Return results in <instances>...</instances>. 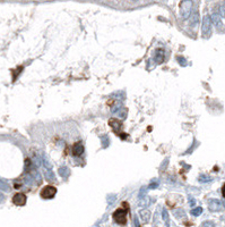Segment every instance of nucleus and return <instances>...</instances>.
<instances>
[{
  "mask_svg": "<svg viewBox=\"0 0 225 227\" xmlns=\"http://www.w3.org/2000/svg\"><path fill=\"white\" fill-rule=\"evenodd\" d=\"M222 206H223V207L225 208V201H223V202H222Z\"/></svg>",
  "mask_w": 225,
  "mask_h": 227,
  "instance_id": "31",
  "label": "nucleus"
},
{
  "mask_svg": "<svg viewBox=\"0 0 225 227\" xmlns=\"http://www.w3.org/2000/svg\"><path fill=\"white\" fill-rule=\"evenodd\" d=\"M109 125L113 128V131L117 133V134H119V131H120V129H121V127H122L121 122H119V120H118V119H116V118L110 119V120H109Z\"/></svg>",
  "mask_w": 225,
  "mask_h": 227,
  "instance_id": "8",
  "label": "nucleus"
},
{
  "mask_svg": "<svg viewBox=\"0 0 225 227\" xmlns=\"http://www.w3.org/2000/svg\"><path fill=\"white\" fill-rule=\"evenodd\" d=\"M58 171H59V174H60V176L62 177V178H67L68 176H69V168L68 167H66V166H61V167H59V169H58Z\"/></svg>",
  "mask_w": 225,
  "mask_h": 227,
  "instance_id": "14",
  "label": "nucleus"
},
{
  "mask_svg": "<svg viewBox=\"0 0 225 227\" xmlns=\"http://www.w3.org/2000/svg\"><path fill=\"white\" fill-rule=\"evenodd\" d=\"M162 218H163V220L164 222H169V213H168V210L166 209H163L162 210Z\"/></svg>",
  "mask_w": 225,
  "mask_h": 227,
  "instance_id": "21",
  "label": "nucleus"
},
{
  "mask_svg": "<svg viewBox=\"0 0 225 227\" xmlns=\"http://www.w3.org/2000/svg\"><path fill=\"white\" fill-rule=\"evenodd\" d=\"M43 173H44L45 178H47L49 182H51V181H52V182H54V181H56V176H54V174H53V171H52V170H48V169H45V168H44V171H43Z\"/></svg>",
  "mask_w": 225,
  "mask_h": 227,
  "instance_id": "15",
  "label": "nucleus"
},
{
  "mask_svg": "<svg viewBox=\"0 0 225 227\" xmlns=\"http://www.w3.org/2000/svg\"><path fill=\"white\" fill-rule=\"evenodd\" d=\"M139 217L143 222H148L150 219V211L148 209H141L139 211Z\"/></svg>",
  "mask_w": 225,
  "mask_h": 227,
  "instance_id": "9",
  "label": "nucleus"
},
{
  "mask_svg": "<svg viewBox=\"0 0 225 227\" xmlns=\"http://www.w3.org/2000/svg\"><path fill=\"white\" fill-rule=\"evenodd\" d=\"M173 213H174V216H175V217L181 218V217H183V216H184V210H183V209H178V210L175 209V210L173 211Z\"/></svg>",
  "mask_w": 225,
  "mask_h": 227,
  "instance_id": "20",
  "label": "nucleus"
},
{
  "mask_svg": "<svg viewBox=\"0 0 225 227\" xmlns=\"http://www.w3.org/2000/svg\"><path fill=\"white\" fill-rule=\"evenodd\" d=\"M42 164L44 166V168L48 170H52V164L50 158L48 156L47 153H42Z\"/></svg>",
  "mask_w": 225,
  "mask_h": 227,
  "instance_id": "10",
  "label": "nucleus"
},
{
  "mask_svg": "<svg viewBox=\"0 0 225 227\" xmlns=\"http://www.w3.org/2000/svg\"><path fill=\"white\" fill-rule=\"evenodd\" d=\"M168 161H169V159H165V160L163 161V165L161 166V168H159V169H161V170H163V169H164V168H165V166H166V162H168Z\"/></svg>",
  "mask_w": 225,
  "mask_h": 227,
  "instance_id": "29",
  "label": "nucleus"
},
{
  "mask_svg": "<svg viewBox=\"0 0 225 227\" xmlns=\"http://www.w3.org/2000/svg\"><path fill=\"white\" fill-rule=\"evenodd\" d=\"M106 200H108L109 204L114 203V202H116V200H117V195H116V194H109L108 197H106Z\"/></svg>",
  "mask_w": 225,
  "mask_h": 227,
  "instance_id": "18",
  "label": "nucleus"
},
{
  "mask_svg": "<svg viewBox=\"0 0 225 227\" xmlns=\"http://www.w3.org/2000/svg\"><path fill=\"white\" fill-rule=\"evenodd\" d=\"M195 203H196V200H195L193 198H189V204H190L191 207H193Z\"/></svg>",
  "mask_w": 225,
  "mask_h": 227,
  "instance_id": "28",
  "label": "nucleus"
},
{
  "mask_svg": "<svg viewBox=\"0 0 225 227\" xmlns=\"http://www.w3.org/2000/svg\"><path fill=\"white\" fill-rule=\"evenodd\" d=\"M13 202L16 206H24L26 203V195L23 193H16L13 197Z\"/></svg>",
  "mask_w": 225,
  "mask_h": 227,
  "instance_id": "5",
  "label": "nucleus"
},
{
  "mask_svg": "<svg viewBox=\"0 0 225 227\" xmlns=\"http://www.w3.org/2000/svg\"><path fill=\"white\" fill-rule=\"evenodd\" d=\"M148 202H149V201H148V198L144 197V198H141V200L139 201V206H141V207H146Z\"/></svg>",
  "mask_w": 225,
  "mask_h": 227,
  "instance_id": "22",
  "label": "nucleus"
},
{
  "mask_svg": "<svg viewBox=\"0 0 225 227\" xmlns=\"http://www.w3.org/2000/svg\"><path fill=\"white\" fill-rule=\"evenodd\" d=\"M191 1H183L181 4V6H180V16H181L182 19H187L189 17L190 11H191Z\"/></svg>",
  "mask_w": 225,
  "mask_h": 227,
  "instance_id": "2",
  "label": "nucleus"
},
{
  "mask_svg": "<svg viewBox=\"0 0 225 227\" xmlns=\"http://www.w3.org/2000/svg\"><path fill=\"white\" fill-rule=\"evenodd\" d=\"M159 182H156V180H153L149 184V189H155V187L159 186Z\"/></svg>",
  "mask_w": 225,
  "mask_h": 227,
  "instance_id": "25",
  "label": "nucleus"
},
{
  "mask_svg": "<svg viewBox=\"0 0 225 227\" xmlns=\"http://www.w3.org/2000/svg\"><path fill=\"white\" fill-rule=\"evenodd\" d=\"M202 207H197V208H195V209H192V210H191L192 216H199V215H202Z\"/></svg>",
  "mask_w": 225,
  "mask_h": 227,
  "instance_id": "19",
  "label": "nucleus"
},
{
  "mask_svg": "<svg viewBox=\"0 0 225 227\" xmlns=\"http://www.w3.org/2000/svg\"><path fill=\"white\" fill-rule=\"evenodd\" d=\"M164 60V51L163 50H156L155 52V62L157 64H162Z\"/></svg>",
  "mask_w": 225,
  "mask_h": 227,
  "instance_id": "12",
  "label": "nucleus"
},
{
  "mask_svg": "<svg viewBox=\"0 0 225 227\" xmlns=\"http://www.w3.org/2000/svg\"><path fill=\"white\" fill-rule=\"evenodd\" d=\"M134 224H135V227H140V225H139V220H138V218L137 217L134 218Z\"/></svg>",
  "mask_w": 225,
  "mask_h": 227,
  "instance_id": "27",
  "label": "nucleus"
},
{
  "mask_svg": "<svg viewBox=\"0 0 225 227\" xmlns=\"http://www.w3.org/2000/svg\"><path fill=\"white\" fill-rule=\"evenodd\" d=\"M220 16H223V18H225V6H220Z\"/></svg>",
  "mask_w": 225,
  "mask_h": 227,
  "instance_id": "26",
  "label": "nucleus"
},
{
  "mask_svg": "<svg viewBox=\"0 0 225 227\" xmlns=\"http://www.w3.org/2000/svg\"><path fill=\"white\" fill-rule=\"evenodd\" d=\"M84 153V145L80 143V142H77L74 144L72 147V155L75 157H79Z\"/></svg>",
  "mask_w": 225,
  "mask_h": 227,
  "instance_id": "7",
  "label": "nucleus"
},
{
  "mask_svg": "<svg viewBox=\"0 0 225 227\" xmlns=\"http://www.w3.org/2000/svg\"><path fill=\"white\" fill-rule=\"evenodd\" d=\"M222 194H223V197L225 198V184H224V186H223V189H222Z\"/></svg>",
  "mask_w": 225,
  "mask_h": 227,
  "instance_id": "30",
  "label": "nucleus"
},
{
  "mask_svg": "<svg viewBox=\"0 0 225 227\" xmlns=\"http://www.w3.org/2000/svg\"><path fill=\"white\" fill-rule=\"evenodd\" d=\"M177 60L180 62V65H181V66H186V65H187V60H186L183 57H178V58H177Z\"/></svg>",
  "mask_w": 225,
  "mask_h": 227,
  "instance_id": "24",
  "label": "nucleus"
},
{
  "mask_svg": "<svg viewBox=\"0 0 225 227\" xmlns=\"http://www.w3.org/2000/svg\"><path fill=\"white\" fill-rule=\"evenodd\" d=\"M202 227H215V224H214L213 222H209V220H207V222H202Z\"/></svg>",
  "mask_w": 225,
  "mask_h": 227,
  "instance_id": "23",
  "label": "nucleus"
},
{
  "mask_svg": "<svg viewBox=\"0 0 225 227\" xmlns=\"http://www.w3.org/2000/svg\"><path fill=\"white\" fill-rule=\"evenodd\" d=\"M57 193V189L54 186H51V185H48L45 187H43L42 191H41V197L43 199H51L53 198Z\"/></svg>",
  "mask_w": 225,
  "mask_h": 227,
  "instance_id": "3",
  "label": "nucleus"
},
{
  "mask_svg": "<svg viewBox=\"0 0 225 227\" xmlns=\"http://www.w3.org/2000/svg\"><path fill=\"white\" fill-rule=\"evenodd\" d=\"M208 207H209V209H211V211H218V210H220L222 209V202H220V200H217V199H211L209 200V202H208Z\"/></svg>",
  "mask_w": 225,
  "mask_h": 227,
  "instance_id": "6",
  "label": "nucleus"
},
{
  "mask_svg": "<svg viewBox=\"0 0 225 227\" xmlns=\"http://www.w3.org/2000/svg\"><path fill=\"white\" fill-rule=\"evenodd\" d=\"M113 219L117 224L125 225L127 222V210L126 209H118L117 211L113 213Z\"/></svg>",
  "mask_w": 225,
  "mask_h": 227,
  "instance_id": "1",
  "label": "nucleus"
},
{
  "mask_svg": "<svg viewBox=\"0 0 225 227\" xmlns=\"http://www.w3.org/2000/svg\"><path fill=\"white\" fill-rule=\"evenodd\" d=\"M101 142H102V147L103 148H108L110 145V139L108 135H102L101 136Z\"/></svg>",
  "mask_w": 225,
  "mask_h": 227,
  "instance_id": "16",
  "label": "nucleus"
},
{
  "mask_svg": "<svg viewBox=\"0 0 225 227\" xmlns=\"http://www.w3.org/2000/svg\"><path fill=\"white\" fill-rule=\"evenodd\" d=\"M213 180L211 176H208V175H200L199 176V178H198V181L199 182H202V183H208V182H211V181Z\"/></svg>",
  "mask_w": 225,
  "mask_h": 227,
  "instance_id": "17",
  "label": "nucleus"
},
{
  "mask_svg": "<svg viewBox=\"0 0 225 227\" xmlns=\"http://www.w3.org/2000/svg\"><path fill=\"white\" fill-rule=\"evenodd\" d=\"M198 21H199V14H198V11H193L191 14V16H190L189 23H190L191 26H196L198 24Z\"/></svg>",
  "mask_w": 225,
  "mask_h": 227,
  "instance_id": "11",
  "label": "nucleus"
},
{
  "mask_svg": "<svg viewBox=\"0 0 225 227\" xmlns=\"http://www.w3.org/2000/svg\"><path fill=\"white\" fill-rule=\"evenodd\" d=\"M211 21L214 23L215 26L217 27H220L222 26V19H220V16L218 14H213L211 16Z\"/></svg>",
  "mask_w": 225,
  "mask_h": 227,
  "instance_id": "13",
  "label": "nucleus"
},
{
  "mask_svg": "<svg viewBox=\"0 0 225 227\" xmlns=\"http://www.w3.org/2000/svg\"><path fill=\"white\" fill-rule=\"evenodd\" d=\"M202 35L207 37L211 34V16L206 15L204 19H202Z\"/></svg>",
  "mask_w": 225,
  "mask_h": 227,
  "instance_id": "4",
  "label": "nucleus"
}]
</instances>
